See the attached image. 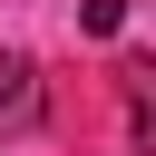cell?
Returning <instances> with one entry per match:
<instances>
[{
  "mask_svg": "<svg viewBox=\"0 0 156 156\" xmlns=\"http://www.w3.org/2000/svg\"><path fill=\"white\" fill-rule=\"evenodd\" d=\"M78 20H88V29H98V39H107V29H117V20H127V0H88V10H78Z\"/></svg>",
  "mask_w": 156,
  "mask_h": 156,
  "instance_id": "cell-3",
  "label": "cell"
},
{
  "mask_svg": "<svg viewBox=\"0 0 156 156\" xmlns=\"http://www.w3.org/2000/svg\"><path fill=\"white\" fill-rule=\"evenodd\" d=\"M29 117H39V68L20 49H0V136H20Z\"/></svg>",
  "mask_w": 156,
  "mask_h": 156,
  "instance_id": "cell-2",
  "label": "cell"
},
{
  "mask_svg": "<svg viewBox=\"0 0 156 156\" xmlns=\"http://www.w3.org/2000/svg\"><path fill=\"white\" fill-rule=\"evenodd\" d=\"M117 98H127V136H136V156H156V58H117Z\"/></svg>",
  "mask_w": 156,
  "mask_h": 156,
  "instance_id": "cell-1",
  "label": "cell"
}]
</instances>
